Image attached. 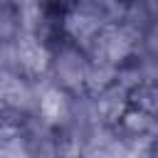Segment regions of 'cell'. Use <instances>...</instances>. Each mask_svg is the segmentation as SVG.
Listing matches in <instances>:
<instances>
[{
  "instance_id": "1",
  "label": "cell",
  "mask_w": 158,
  "mask_h": 158,
  "mask_svg": "<svg viewBox=\"0 0 158 158\" xmlns=\"http://www.w3.org/2000/svg\"><path fill=\"white\" fill-rule=\"evenodd\" d=\"M89 57L72 42H62L52 49V62L47 69V77L54 86L64 89L67 94H81L84 91V72H86Z\"/></svg>"
},
{
  "instance_id": "5",
  "label": "cell",
  "mask_w": 158,
  "mask_h": 158,
  "mask_svg": "<svg viewBox=\"0 0 158 158\" xmlns=\"http://www.w3.org/2000/svg\"><path fill=\"white\" fill-rule=\"evenodd\" d=\"M37 114L49 123L54 126L57 131L64 126L67 116H69V94L59 86H47L42 94H40V104H37Z\"/></svg>"
},
{
  "instance_id": "8",
  "label": "cell",
  "mask_w": 158,
  "mask_h": 158,
  "mask_svg": "<svg viewBox=\"0 0 158 158\" xmlns=\"http://www.w3.org/2000/svg\"><path fill=\"white\" fill-rule=\"evenodd\" d=\"M116 84L121 86V89H126L128 94L133 91V89H138L141 84H143V77H141V69H138V64L136 62H126V64H121L118 69H116Z\"/></svg>"
},
{
  "instance_id": "3",
  "label": "cell",
  "mask_w": 158,
  "mask_h": 158,
  "mask_svg": "<svg viewBox=\"0 0 158 158\" xmlns=\"http://www.w3.org/2000/svg\"><path fill=\"white\" fill-rule=\"evenodd\" d=\"M15 49H17V62H20L22 77H42V74H47L49 62H52V49L37 35L17 32Z\"/></svg>"
},
{
  "instance_id": "9",
  "label": "cell",
  "mask_w": 158,
  "mask_h": 158,
  "mask_svg": "<svg viewBox=\"0 0 158 158\" xmlns=\"http://www.w3.org/2000/svg\"><path fill=\"white\" fill-rule=\"evenodd\" d=\"M0 158H32V156L27 151L25 138H20V141H12V143L0 146Z\"/></svg>"
},
{
  "instance_id": "4",
  "label": "cell",
  "mask_w": 158,
  "mask_h": 158,
  "mask_svg": "<svg viewBox=\"0 0 158 158\" xmlns=\"http://www.w3.org/2000/svg\"><path fill=\"white\" fill-rule=\"evenodd\" d=\"M128 106H131L128 91L121 89L118 84H111L109 89L94 96V114H96V121L104 126H116L123 118Z\"/></svg>"
},
{
  "instance_id": "7",
  "label": "cell",
  "mask_w": 158,
  "mask_h": 158,
  "mask_svg": "<svg viewBox=\"0 0 158 158\" xmlns=\"http://www.w3.org/2000/svg\"><path fill=\"white\" fill-rule=\"evenodd\" d=\"M153 123H156V116L153 114H148V111H143L138 106H128L126 114H123V118L116 126H121L128 133H146L148 136V131L153 128Z\"/></svg>"
},
{
  "instance_id": "6",
  "label": "cell",
  "mask_w": 158,
  "mask_h": 158,
  "mask_svg": "<svg viewBox=\"0 0 158 158\" xmlns=\"http://www.w3.org/2000/svg\"><path fill=\"white\" fill-rule=\"evenodd\" d=\"M116 69L114 64H106V62H91L86 64V72H84V91L96 96L101 94L104 89H109L111 84H116Z\"/></svg>"
},
{
  "instance_id": "2",
  "label": "cell",
  "mask_w": 158,
  "mask_h": 158,
  "mask_svg": "<svg viewBox=\"0 0 158 158\" xmlns=\"http://www.w3.org/2000/svg\"><path fill=\"white\" fill-rule=\"evenodd\" d=\"M104 22L89 12V10H81L77 5H72L64 15H62V22H59V30H62V37L72 44H77L81 52L86 49V44L101 32Z\"/></svg>"
}]
</instances>
